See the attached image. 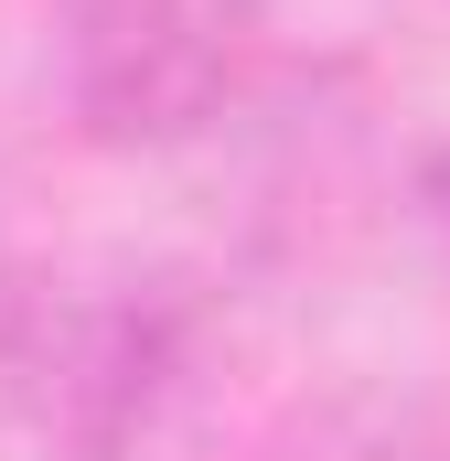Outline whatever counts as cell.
<instances>
[{"label":"cell","instance_id":"1","mask_svg":"<svg viewBox=\"0 0 450 461\" xmlns=\"http://www.w3.org/2000/svg\"><path fill=\"white\" fill-rule=\"evenodd\" d=\"M215 301L183 268H11L0 397L54 461H140L194 397Z\"/></svg>","mask_w":450,"mask_h":461},{"label":"cell","instance_id":"2","mask_svg":"<svg viewBox=\"0 0 450 461\" xmlns=\"http://www.w3.org/2000/svg\"><path fill=\"white\" fill-rule=\"evenodd\" d=\"M257 0H43L65 118L97 150H194L257 97Z\"/></svg>","mask_w":450,"mask_h":461},{"label":"cell","instance_id":"3","mask_svg":"<svg viewBox=\"0 0 450 461\" xmlns=\"http://www.w3.org/2000/svg\"><path fill=\"white\" fill-rule=\"evenodd\" d=\"M247 461H450V419L397 386H322L290 397Z\"/></svg>","mask_w":450,"mask_h":461},{"label":"cell","instance_id":"4","mask_svg":"<svg viewBox=\"0 0 450 461\" xmlns=\"http://www.w3.org/2000/svg\"><path fill=\"white\" fill-rule=\"evenodd\" d=\"M418 204H429V226L450 236V140L429 150V161H418Z\"/></svg>","mask_w":450,"mask_h":461},{"label":"cell","instance_id":"5","mask_svg":"<svg viewBox=\"0 0 450 461\" xmlns=\"http://www.w3.org/2000/svg\"><path fill=\"white\" fill-rule=\"evenodd\" d=\"M11 268H22V247H11V236H0V290H11Z\"/></svg>","mask_w":450,"mask_h":461}]
</instances>
